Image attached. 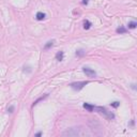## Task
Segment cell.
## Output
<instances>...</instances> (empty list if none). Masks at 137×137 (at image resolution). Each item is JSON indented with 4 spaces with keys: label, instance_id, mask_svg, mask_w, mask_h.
<instances>
[{
    "label": "cell",
    "instance_id": "obj_1",
    "mask_svg": "<svg viewBox=\"0 0 137 137\" xmlns=\"http://www.w3.org/2000/svg\"><path fill=\"white\" fill-rule=\"evenodd\" d=\"M83 107L85 109H87L88 111L90 112H99V113H101V115H103L105 118H107L108 120H112V119H115V115L111 112V111H108L105 107H102V106H94V105H91L89 103H84L83 105Z\"/></svg>",
    "mask_w": 137,
    "mask_h": 137
},
{
    "label": "cell",
    "instance_id": "obj_2",
    "mask_svg": "<svg viewBox=\"0 0 137 137\" xmlns=\"http://www.w3.org/2000/svg\"><path fill=\"white\" fill-rule=\"evenodd\" d=\"M88 133L86 132V130L81 129V127H71V129H67L65 132H63L62 135L63 136H73V137H76V136H85Z\"/></svg>",
    "mask_w": 137,
    "mask_h": 137
},
{
    "label": "cell",
    "instance_id": "obj_3",
    "mask_svg": "<svg viewBox=\"0 0 137 137\" xmlns=\"http://www.w3.org/2000/svg\"><path fill=\"white\" fill-rule=\"evenodd\" d=\"M88 84H89V81H77V83H72L70 86H71V88L73 90L79 91V90H81L86 85H88Z\"/></svg>",
    "mask_w": 137,
    "mask_h": 137
},
{
    "label": "cell",
    "instance_id": "obj_4",
    "mask_svg": "<svg viewBox=\"0 0 137 137\" xmlns=\"http://www.w3.org/2000/svg\"><path fill=\"white\" fill-rule=\"evenodd\" d=\"M83 71H84V73L88 77H95V76H97V73H95V71H93L92 68H90L88 66H84L83 67Z\"/></svg>",
    "mask_w": 137,
    "mask_h": 137
},
{
    "label": "cell",
    "instance_id": "obj_5",
    "mask_svg": "<svg viewBox=\"0 0 137 137\" xmlns=\"http://www.w3.org/2000/svg\"><path fill=\"white\" fill-rule=\"evenodd\" d=\"M35 18L38 20H43V19L46 18V14L43 13V12H38V13H36V15H35Z\"/></svg>",
    "mask_w": 137,
    "mask_h": 137
},
{
    "label": "cell",
    "instance_id": "obj_6",
    "mask_svg": "<svg viewBox=\"0 0 137 137\" xmlns=\"http://www.w3.org/2000/svg\"><path fill=\"white\" fill-rule=\"evenodd\" d=\"M63 57H64V53L63 52H58L56 54V60H58V61H62Z\"/></svg>",
    "mask_w": 137,
    "mask_h": 137
},
{
    "label": "cell",
    "instance_id": "obj_7",
    "mask_svg": "<svg viewBox=\"0 0 137 137\" xmlns=\"http://www.w3.org/2000/svg\"><path fill=\"white\" fill-rule=\"evenodd\" d=\"M54 43H55V40H52V41H48V42L44 45V49L46 51V49H48V48H51V47H53L54 46Z\"/></svg>",
    "mask_w": 137,
    "mask_h": 137
},
{
    "label": "cell",
    "instance_id": "obj_8",
    "mask_svg": "<svg viewBox=\"0 0 137 137\" xmlns=\"http://www.w3.org/2000/svg\"><path fill=\"white\" fill-rule=\"evenodd\" d=\"M91 26H92V24H91V22H90L88 19L84 20V29L88 30V29H90V28H91Z\"/></svg>",
    "mask_w": 137,
    "mask_h": 137
},
{
    "label": "cell",
    "instance_id": "obj_9",
    "mask_svg": "<svg viewBox=\"0 0 137 137\" xmlns=\"http://www.w3.org/2000/svg\"><path fill=\"white\" fill-rule=\"evenodd\" d=\"M127 26H129V29H135L136 26H137V22L135 20H132V21H129V24H127Z\"/></svg>",
    "mask_w": 137,
    "mask_h": 137
},
{
    "label": "cell",
    "instance_id": "obj_10",
    "mask_svg": "<svg viewBox=\"0 0 137 137\" xmlns=\"http://www.w3.org/2000/svg\"><path fill=\"white\" fill-rule=\"evenodd\" d=\"M85 54H86L85 49H78V51H76V56H78V57H81V56H84Z\"/></svg>",
    "mask_w": 137,
    "mask_h": 137
},
{
    "label": "cell",
    "instance_id": "obj_11",
    "mask_svg": "<svg viewBox=\"0 0 137 137\" xmlns=\"http://www.w3.org/2000/svg\"><path fill=\"white\" fill-rule=\"evenodd\" d=\"M117 32L118 33H125L126 32V29L124 28V27H119V28H117Z\"/></svg>",
    "mask_w": 137,
    "mask_h": 137
},
{
    "label": "cell",
    "instance_id": "obj_12",
    "mask_svg": "<svg viewBox=\"0 0 137 137\" xmlns=\"http://www.w3.org/2000/svg\"><path fill=\"white\" fill-rule=\"evenodd\" d=\"M47 97H48V94H45V95H44V97H42V98H40L39 100H36V101H35V102L33 103V105H32V106H34V105H36V104H38V103H39L40 101H42V100H44L45 98H47Z\"/></svg>",
    "mask_w": 137,
    "mask_h": 137
},
{
    "label": "cell",
    "instance_id": "obj_13",
    "mask_svg": "<svg viewBox=\"0 0 137 137\" xmlns=\"http://www.w3.org/2000/svg\"><path fill=\"white\" fill-rule=\"evenodd\" d=\"M119 105H120L119 102H113V103H111V106H112V107H115V108L119 107Z\"/></svg>",
    "mask_w": 137,
    "mask_h": 137
},
{
    "label": "cell",
    "instance_id": "obj_14",
    "mask_svg": "<svg viewBox=\"0 0 137 137\" xmlns=\"http://www.w3.org/2000/svg\"><path fill=\"white\" fill-rule=\"evenodd\" d=\"M14 111V106H10V107H8V112H13Z\"/></svg>",
    "mask_w": 137,
    "mask_h": 137
},
{
    "label": "cell",
    "instance_id": "obj_15",
    "mask_svg": "<svg viewBox=\"0 0 137 137\" xmlns=\"http://www.w3.org/2000/svg\"><path fill=\"white\" fill-rule=\"evenodd\" d=\"M81 2H83V4H86V6H87V4H88V2H89V0H83Z\"/></svg>",
    "mask_w": 137,
    "mask_h": 137
},
{
    "label": "cell",
    "instance_id": "obj_16",
    "mask_svg": "<svg viewBox=\"0 0 137 137\" xmlns=\"http://www.w3.org/2000/svg\"><path fill=\"white\" fill-rule=\"evenodd\" d=\"M34 136H42V132H39V133L34 134Z\"/></svg>",
    "mask_w": 137,
    "mask_h": 137
}]
</instances>
